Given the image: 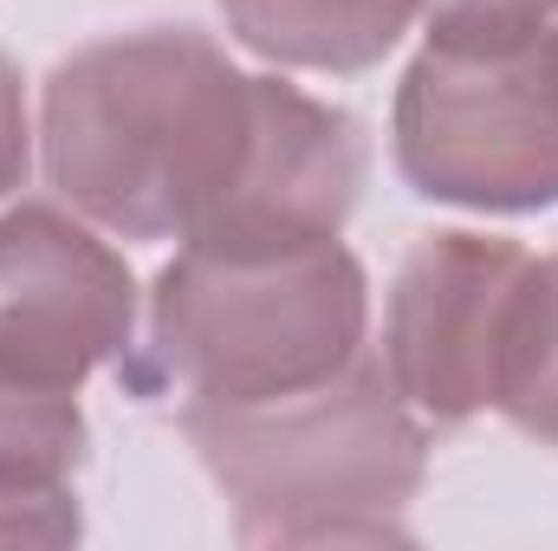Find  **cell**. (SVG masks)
<instances>
[{
	"mask_svg": "<svg viewBox=\"0 0 558 551\" xmlns=\"http://www.w3.org/2000/svg\"><path fill=\"white\" fill-rule=\"evenodd\" d=\"M260 131V72L202 26H137L65 52L39 85L46 188L111 241L189 247L234 195Z\"/></svg>",
	"mask_w": 558,
	"mask_h": 551,
	"instance_id": "6da1fadb",
	"label": "cell"
},
{
	"mask_svg": "<svg viewBox=\"0 0 558 551\" xmlns=\"http://www.w3.org/2000/svg\"><path fill=\"white\" fill-rule=\"evenodd\" d=\"M202 474L234 513L241 546H397L428 480L422 421L377 344L338 377L267 403L175 409Z\"/></svg>",
	"mask_w": 558,
	"mask_h": 551,
	"instance_id": "7a4b0ae2",
	"label": "cell"
},
{
	"mask_svg": "<svg viewBox=\"0 0 558 551\" xmlns=\"http://www.w3.org/2000/svg\"><path fill=\"white\" fill-rule=\"evenodd\" d=\"M371 351V279L344 241L286 254H202L149 285L137 383L182 403H267Z\"/></svg>",
	"mask_w": 558,
	"mask_h": 551,
	"instance_id": "3957f363",
	"label": "cell"
},
{
	"mask_svg": "<svg viewBox=\"0 0 558 551\" xmlns=\"http://www.w3.org/2000/svg\"><path fill=\"white\" fill-rule=\"evenodd\" d=\"M390 162L435 208H558V33L526 52L422 46L390 105Z\"/></svg>",
	"mask_w": 558,
	"mask_h": 551,
	"instance_id": "277c9868",
	"label": "cell"
},
{
	"mask_svg": "<svg viewBox=\"0 0 558 551\" xmlns=\"http://www.w3.org/2000/svg\"><path fill=\"white\" fill-rule=\"evenodd\" d=\"M137 351V273L65 201L0 208V377L78 396Z\"/></svg>",
	"mask_w": 558,
	"mask_h": 551,
	"instance_id": "5b68a950",
	"label": "cell"
},
{
	"mask_svg": "<svg viewBox=\"0 0 558 551\" xmlns=\"http://www.w3.org/2000/svg\"><path fill=\"white\" fill-rule=\"evenodd\" d=\"M526 247L507 234L435 228L397 260L384 292V370L428 428H468L494 409V357Z\"/></svg>",
	"mask_w": 558,
	"mask_h": 551,
	"instance_id": "8992f818",
	"label": "cell"
},
{
	"mask_svg": "<svg viewBox=\"0 0 558 551\" xmlns=\"http://www.w3.org/2000/svg\"><path fill=\"white\" fill-rule=\"evenodd\" d=\"M371 182V137L344 105H325L260 72V131L228 208L189 241L202 254H286L344 241Z\"/></svg>",
	"mask_w": 558,
	"mask_h": 551,
	"instance_id": "52a82bcc",
	"label": "cell"
},
{
	"mask_svg": "<svg viewBox=\"0 0 558 551\" xmlns=\"http://www.w3.org/2000/svg\"><path fill=\"white\" fill-rule=\"evenodd\" d=\"M85 454L78 396L0 377V546H72L85 532L72 493Z\"/></svg>",
	"mask_w": 558,
	"mask_h": 551,
	"instance_id": "ba28073f",
	"label": "cell"
},
{
	"mask_svg": "<svg viewBox=\"0 0 558 551\" xmlns=\"http://www.w3.org/2000/svg\"><path fill=\"white\" fill-rule=\"evenodd\" d=\"M241 52L274 72L357 78L384 65L422 20V0H215Z\"/></svg>",
	"mask_w": 558,
	"mask_h": 551,
	"instance_id": "9c48e42d",
	"label": "cell"
},
{
	"mask_svg": "<svg viewBox=\"0 0 558 551\" xmlns=\"http://www.w3.org/2000/svg\"><path fill=\"white\" fill-rule=\"evenodd\" d=\"M494 415L558 454V254L526 260L494 357Z\"/></svg>",
	"mask_w": 558,
	"mask_h": 551,
	"instance_id": "30bf717a",
	"label": "cell"
},
{
	"mask_svg": "<svg viewBox=\"0 0 558 551\" xmlns=\"http://www.w3.org/2000/svg\"><path fill=\"white\" fill-rule=\"evenodd\" d=\"M422 33L441 52H526L558 33V0H422Z\"/></svg>",
	"mask_w": 558,
	"mask_h": 551,
	"instance_id": "8fae6325",
	"label": "cell"
},
{
	"mask_svg": "<svg viewBox=\"0 0 558 551\" xmlns=\"http://www.w3.org/2000/svg\"><path fill=\"white\" fill-rule=\"evenodd\" d=\"M33 111H26V91H20V72L13 59L0 52V201L33 175Z\"/></svg>",
	"mask_w": 558,
	"mask_h": 551,
	"instance_id": "7c38bea8",
	"label": "cell"
}]
</instances>
